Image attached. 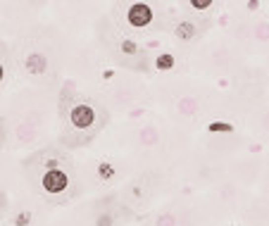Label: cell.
Masks as SVG:
<instances>
[{"label":"cell","mask_w":269,"mask_h":226,"mask_svg":"<svg viewBox=\"0 0 269 226\" xmlns=\"http://www.w3.org/2000/svg\"><path fill=\"white\" fill-rule=\"evenodd\" d=\"M67 119L69 126L77 129V131H88V129H95L98 126V107L91 105V103H74V105L67 110Z\"/></svg>","instance_id":"1"},{"label":"cell","mask_w":269,"mask_h":226,"mask_svg":"<svg viewBox=\"0 0 269 226\" xmlns=\"http://www.w3.org/2000/svg\"><path fill=\"white\" fill-rule=\"evenodd\" d=\"M40 186H43V190H45L48 195H62L69 188V174L55 164V167H50L48 172L43 174Z\"/></svg>","instance_id":"2"},{"label":"cell","mask_w":269,"mask_h":226,"mask_svg":"<svg viewBox=\"0 0 269 226\" xmlns=\"http://www.w3.org/2000/svg\"><path fill=\"white\" fill-rule=\"evenodd\" d=\"M126 22L134 29L148 27L150 22H153V10H150V5L148 2H134V5H129V10H126Z\"/></svg>","instance_id":"3"},{"label":"cell","mask_w":269,"mask_h":226,"mask_svg":"<svg viewBox=\"0 0 269 226\" xmlns=\"http://www.w3.org/2000/svg\"><path fill=\"white\" fill-rule=\"evenodd\" d=\"M24 67H27L29 74H43L45 67H48V62H45V57L40 53H31L27 60H24Z\"/></svg>","instance_id":"4"},{"label":"cell","mask_w":269,"mask_h":226,"mask_svg":"<svg viewBox=\"0 0 269 226\" xmlns=\"http://www.w3.org/2000/svg\"><path fill=\"white\" fill-rule=\"evenodd\" d=\"M176 36L181 40H189L195 36V24H191V22H181V24H176Z\"/></svg>","instance_id":"5"},{"label":"cell","mask_w":269,"mask_h":226,"mask_svg":"<svg viewBox=\"0 0 269 226\" xmlns=\"http://www.w3.org/2000/svg\"><path fill=\"white\" fill-rule=\"evenodd\" d=\"M212 5V0H191V7L193 10H207Z\"/></svg>","instance_id":"6"},{"label":"cell","mask_w":269,"mask_h":226,"mask_svg":"<svg viewBox=\"0 0 269 226\" xmlns=\"http://www.w3.org/2000/svg\"><path fill=\"white\" fill-rule=\"evenodd\" d=\"M212 131H229L227 124H212Z\"/></svg>","instance_id":"7"},{"label":"cell","mask_w":269,"mask_h":226,"mask_svg":"<svg viewBox=\"0 0 269 226\" xmlns=\"http://www.w3.org/2000/svg\"><path fill=\"white\" fill-rule=\"evenodd\" d=\"M98 226H110V219H108V217H103V219H98Z\"/></svg>","instance_id":"8"}]
</instances>
